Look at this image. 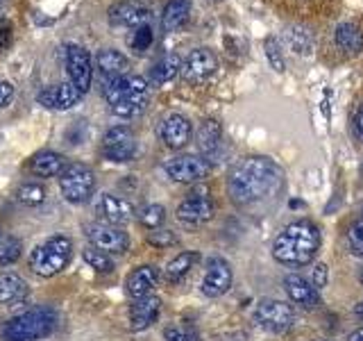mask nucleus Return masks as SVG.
Here are the masks:
<instances>
[{
  "label": "nucleus",
  "mask_w": 363,
  "mask_h": 341,
  "mask_svg": "<svg viewBox=\"0 0 363 341\" xmlns=\"http://www.w3.org/2000/svg\"><path fill=\"white\" fill-rule=\"evenodd\" d=\"M193 0H168L162 14V26L166 32H173L177 28H182L186 23L189 14H191Z\"/></svg>",
  "instance_id": "obj_26"
},
{
  "label": "nucleus",
  "mask_w": 363,
  "mask_h": 341,
  "mask_svg": "<svg viewBox=\"0 0 363 341\" xmlns=\"http://www.w3.org/2000/svg\"><path fill=\"white\" fill-rule=\"evenodd\" d=\"M179 71H182V60L175 53H170V55H164L162 60L150 68V80L155 85H168L170 80L177 77Z\"/></svg>",
  "instance_id": "obj_29"
},
{
  "label": "nucleus",
  "mask_w": 363,
  "mask_h": 341,
  "mask_svg": "<svg viewBox=\"0 0 363 341\" xmlns=\"http://www.w3.org/2000/svg\"><path fill=\"white\" fill-rule=\"evenodd\" d=\"M361 175H363V164H361Z\"/></svg>",
  "instance_id": "obj_47"
},
{
  "label": "nucleus",
  "mask_w": 363,
  "mask_h": 341,
  "mask_svg": "<svg viewBox=\"0 0 363 341\" xmlns=\"http://www.w3.org/2000/svg\"><path fill=\"white\" fill-rule=\"evenodd\" d=\"M64 62H66V71L71 82L86 94L91 89V80H94V64H91V55L86 48L77 43H68L64 45Z\"/></svg>",
  "instance_id": "obj_10"
},
{
  "label": "nucleus",
  "mask_w": 363,
  "mask_h": 341,
  "mask_svg": "<svg viewBox=\"0 0 363 341\" xmlns=\"http://www.w3.org/2000/svg\"><path fill=\"white\" fill-rule=\"evenodd\" d=\"M21 250H23V242L18 237H3L0 239V266H9L21 257Z\"/></svg>",
  "instance_id": "obj_33"
},
{
  "label": "nucleus",
  "mask_w": 363,
  "mask_h": 341,
  "mask_svg": "<svg viewBox=\"0 0 363 341\" xmlns=\"http://www.w3.org/2000/svg\"><path fill=\"white\" fill-rule=\"evenodd\" d=\"M284 289H286L289 298L295 305H302L306 310H313V307L320 305V293L313 287V284L302 278L300 273H291V276L284 278Z\"/></svg>",
  "instance_id": "obj_17"
},
{
  "label": "nucleus",
  "mask_w": 363,
  "mask_h": 341,
  "mask_svg": "<svg viewBox=\"0 0 363 341\" xmlns=\"http://www.w3.org/2000/svg\"><path fill=\"white\" fill-rule=\"evenodd\" d=\"M147 242L155 248H168V246H175L177 244V234L173 230H155L147 234Z\"/></svg>",
  "instance_id": "obj_38"
},
{
  "label": "nucleus",
  "mask_w": 363,
  "mask_h": 341,
  "mask_svg": "<svg viewBox=\"0 0 363 341\" xmlns=\"http://www.w3.org/2000/svg\"><path fill=\"white\" fill-rule=\"evenodd\" d=\"M320 250V230L311 221H295L277 234L272 257L286 266H304Z\"/></svg>",
  "instance_id": "obj_2"
},
{
  "label": "nucleus",
  "mask_w": 363,
  "mask_h": 341,
  "mask_svg": "<svg viewBox=\"0 0 363 341\" xmlns=\"http://www.w3.org/2000/svg\"><path fill=\"white\" fill-rule=\"evenodd\" d=\"M100 151L102 157L109 159V162H132L136 155V136L128 125H116V128L107 130L105 136H102Z\"/></svg>",
  "instance_id": "obj_7"
},
{
  "label": "nucleus",
  "mask_w": 363,
  "mask_h": 341,
  "mask_svg": "<svg viewBox=\"0 0 363 341\" xmlns=\"http://www.w3.org/2000/svg\"><path fill=\"white\" fill-rule=\"evenodd\" d=\"M347 246L352 250V255L363 257V216L354 219L347 227Z\"/></svg>",
  "instance_id": "obj_37"
},
{
  "label": "nucleus",
  "mask_w": 363,
  "mask_h": 341,
  "mask_svg": "<svg viewBox=\"0 0 363 341\" xmlns=\"http://www.w3.org/2000/svg\"><path fill=\"white\" fill-rule=\"evenodd\" d=\"M100 212L105 214V219L111 225H125V223H130L134 216L132 205L121 196H111V193H102Z\"/></svg>",
  "instance_id": "obj_22"
},
{
  "label": "nucleus",
  "mask_w": 363,
  "mask_h": 341,
  "mask_svg": "<svg viewBox=\"0 0 363 341\" xmlns=\"http://www.w3.org/2000/svg\"><path fill=\"white\" fill-rule=\"evenodd\" d=\"M220 139H223V128L220 123L216 119H207L202 121L200 130H198V148L204 157H211L216 151H218L220 146Z\"/></svg>",
  "instance_id": "obj_27"
},
{
  "label": "nucleus",
  "mask_w": 363,
  "mask_h": 341,
  "mask_svg": "<svg viewBox=\"0 0 363 341\" xmlns=\"http://www.w3.org/2000/svg\"><path fill=\"white\" fill-rule=\"evenodd\" d=\"M218 68V60L209 48H196L182 60V77L191 85H200L207 77H211Z\"/></svg>",
  "instance_id": "obj_13"
},
{
  "label": "nucleus",
  "mask_w": 363,
  "mask_h": 341,
  "mask_svg": "<svg viewBox=\"0 0 363 341\" xmlns=\"http://www.w3.org/2000/svg\"><path fill=\"white\" fill-rule=\"evenodd\" d=\"M150 21V11L132 3H118L109 9V23L118 28H139Z\"/></svg>",
  "instance_id": "obj_19"
},
{
  "label": "nucleus",
  "mask_w": 363,
  "mask_h": 341,
  "mask_svg": "<svg viewBox=\"0 0 363 341\" xmlns=\"http://www.w3.org/2000/svg\"><path fill=\"white\" fill-rule=\"evenodd\" d=\"M234 280V273L230 261L223 257H211L207 261V273L202 278V293L207 298H220L223 293L230 291Z\"/></svg>",
  "instance_id": "obj_14"
},
{
  "label": "nucleus",
  "mask_w": 363,
  "mask_h": 341,
  "mask_svg": "<svg viewBox=\"0 0 363 341\" xmlns=\"http://www.w3.org/2000/svg\"><path fill=\"white\" fill-rule=\"evenodd\" d=\"M354 130L359 134V139L363 141V102H361V107L357 109V119H354Z\"/></svg>",
  "instance_id": "obj_42"
},
{
  "label": "nucleus",
  "mask_w": 363,
  "mask_h": 341,
  "mask_svg": "<svg viewBox=\"0 0 363 341\" xmlns=\"http://www.w3.org/2000/svg\"><path fill=\"white\" fill-rule=\"evenodd\" d=\"M71 255H73V242L64 234H57L32 250L28 264H30L32 273H37V276L52 278L68 266Z\"/></svg>",
  "instance_id": "obj_4"
},
{
  "label": "nucleus",
  "mask_w": 363,
  "mask_h": 341,
  "mask_svg": "<svg viewBox=\"0 0 363 341\" xmlns=\"http://www.w3.org/2000/svg\"><path fill=\"white\" fill-rule=\"evenodd\" d=\"M286 39H289V45L293 48V53H298V55H309L311 48H313L311 32L306 30V28H300V26L289 28Z\"/></svg>",
  "instance_id": "obj_30"
},
{
  "label": "nucleus",
  "mask_w": 363,
  "mask_h": 341,
  "mask_svg": "<svg viewBox=\"0 0 363 341\" xmlns=\"http://www.w3.org/2000/svg\"><path fill=\"white\" fill-rule=\"evenodd\" d=\"M327 282H329V269H327V264H315L311 284H313L318 291H320L323 287H327Z\"/></svg>",
  "instance_id": "obj_40"
},
{
  "label": "nucleus",
  "mask_w": 363,
  "mask_h": 341,
  "mask_svg": "<svg viewBox=\"0 0 363 341\" xmlns=\"http://www.w3.org/2000/svg\"><path fill=\"white\" fill-rule=\"evenodd\" d=\"M128 64H130L128 57H125L121 50H113V48H105L96 55V66H98L100 75L105 77V82H109V80H113V77L125 75Z\"/></svg>",
  "instance_id": "obj_23"
},
{
  "label": "nucleus",
  "mask_w": 363,
  "mask_h": 341,
  "mask_svg": "<svg viewBox=\"0 0 363 341\" xmlns=\"http://www.w3.org/2000/svg\"><path fill=\"white\" fill-rule=\"evenodd\" d=\"M128 3H132V5H139V7H145L150 0H128Z\"/></svg>",
  "instance_id": "obj_44"
},
{
  "label": "nucleus",
  "mask_w": 363,
  "mask_h": 341,
  "mask_svg": "<svg viewBox=\"0 0 363 341\" xmlns=\"http://www.w3.org/2000/svg\"><path fill=\"white\" fill-rule=\"evenodd\" d=\"M152 41H155V32H152V28L147 26H139V28H134V32H132V37H130V45H132V50L134 53H145L147 48L152 45Z\"/></svg>",
  "instance_id": "obj_35"
},
{
  "label": "nucleus",
  "mask_w": 363,
  "mask_h": 341,
  "mask_svg": "<svg viewBox=\"0 0 363 341\" xmlns=\"http://www.w3.org/2000/svg\"><path fill=\"white\" fill-rule=\"evenodd\" d=\"M198 261V253H193V250H186V253H179L175 259H170L168 261V266L164 271V278L166 282L170 284H177L182 282L186 276H189V271L193 269V264Z\"/></svg>",
  "instance_id": "obj_28"
},
{
  "label": "nucleus",
  "mask_w": 363,
  "mask_h": 341,
  "mask_svg": "<svg viewBox=\"0 0 363 341\" xmlns=\"http://www.w3.org/2000/svg\"><path fill=\"white\" fill-rule=\"evenodd\" d=\"M86 237L94 248L102 250L107 255H123L130 248V237L121 227L111 223H89Z\"/></svg>",
  "instance_id": "obj_9"
},
{
  "label": "nucleus",
  "mask_w": 363,
  "mask_h": 341,
  "mask_svg": "<svg viewBox=\"0 0 363 341\" xmlns=\"http://www.w3.org/2000/svg\"><path fill=\"white\" fill-rule=\"evenodd\" d=\"M60 189L64 193V198L73 205H82L86 202L96 191V173L94 168L82 164V162H73L64 168V173L60 175Z\"/></svg>",
  "instance_id": "obj_6"
},
{
  "label": "nucleus",
  "mask_w": 363,
  "mask_h": 341,
  "mask_svg": "<svg viewBox=\"0 0 363 341\" xmlns=\"http://www.w3.org/2000/svg\"><path fill=\"white\" fill-rule=\"evenodd\" d=\"M164 170L170 180L191 185V182H200L209 175L211 162L207 157H200V155H179V157L168 159L164 164Z\"/></svg>",
  "instance_id": "obj_8"
},
{
  "label": "nucleus",
  "mask_w": 363,
  "mask_h": 341,
  "mask_svg": "<svg viewBox=\"0 0 363 341\" xmlns=\"http://www.w3.org/2000/svg\"><path fill=\"white\" fill-rule=\"evenodd\" d=\"M264 53H266V60L268 64L275 68L277 73L286 71V62H284V53H281V45L275 37H268L264 41Z\"/></svg>",
  "instance_id": "obj_36"
},
{
  "label": "nucleus",
  "mask_w": 363,
  "mask_h": 341,
  "mask_svg": "<svg viewBox=\"0 0 363 341\" xmlns=\"http://www.w3.org/2000/svg\"><path fill=\"white\" fill-rule=\"evenodd\" d=\"M159 282V269L152 264L139 266L130 273L128 278V293L132 298H143V296L150 293Z\"/></svg>",
  "instance_id": "obj_21"
},
{
  "label": "nucleus",
  "mask_w": 363,
  "mask_h": 341,
  "mask_svg": "<svg viewBox=\"0 0 363 341\" xmlns=\"http://www.w3.org/2000/svg\"><path fill=\"white\" fill-rule=\"evenodd\" d=\"M191 121L184 114H168L159 123V139L164 141V146L173 148V151H179V148H184L191 141Z\"/></svg>",
  "instance_id": "obj_16"
},
{
  "label": "nucleus",
  "mask_w": 363,
  "mask_h": 341,
  "mask_svg": "<svg viewBox=\"0 0 363 341\" xmlns=\"http://www.w3.org/2000/svg\"><path fill=\"white\" fill-rule=\"evenodd\" d=\"M177 219L186 225H202L213 219V200L209 198V191L200 187L191 191L189 196L179 202Z\"/></svg>",
  "instance_id": "obj_12"
},
{
  "label": "nucleus",
  "mask_w": 363,
  "mask_h": 341,
  "mask_svg": "<svg viewBox=\"0 0 363 341\" xmlns=\"http://www.w3.org/2000/svg\"><path fill=\"white\" fill-rule=\"evenodd\" d=\"M79 98H82V91H79L73 82H60V85H50L41 89L37 94V102L48 109H71L75 107Z\"/></svg>",
  "instance_id": "obj_15"
},
{
  "label": "nucleus",
  "mask_w": 363,
  "mask_h": 341,
  "mask_svg": "<svg viewBox=\"0 0 363 341\" xmlns=\"http://www.w3.org/2000/svg\"><path fill=\"white\" fill-rule=\"evenodd\" d=\"M57 328V316L50 310H30L23 312L3 325L5 341H39L52 335Z\"/></svg>",
  "instance_id": "obj_5"
},
{
  "label": "nucleus",
  "mask_w": 363,
  "mask_h": 341,
  "mask_svg": "<svg viewBox=\"0 0 363 341\" xmlns=\"http://www.w3.org/2000/svg\"><path fill=\"white\" fill-rule=\"evenodd\" d=\"M82 259L86 261V264L98 271V273H111L113 271V261L107 253H102V250L94 248V246H89L82 250Z\"/></svg>",
  "instance_id": "obj_32"
},
{
  "label": "nucleus",
  "mask_w": 363,
  "mask_h": 341,
  "mask_svg": "<svg viewBox=\"0 0 363 341\" xmlns=\"http://www.w3.org/2000/svg\"><path fill=\"white\" fill-rule=\"evenodd\" d=\"M16 198L23 205H28V207H39V205L45 200V189L41 182H26V185L18 187Z\"/></svg>",
  "instance_id": "obj_31"
},
{
  "label": "nucleus",
  "mask_w": 363,
  "mask_h": 341,
  "mask_svg": "<svg viewBox=\"0 0 363 341\" xmlns=\"http://www.w3.org/2000/svg\"><path fill=\"white\" fill-rule=\"evenodd\" d=\"M0 239H3V232H0Z\"/></svg>",
  "instance_id": "obj_48"
},
{
  "label": "nucleus",
  "mask_w": 363,
  "mask_h": 341,
  "mask_svg": "<svg viewBox=\"0 0 363 341\" xmlns=\"http://www.w3.org/2000/svg\"><path fill=\"white\" fill-rule=\"evenodd\" d=\"M30 173L37 175V178H55V175H62L64 168H66V159L62 153H55V151H43L37 153L30 159Z\"/></svg>",
  "instance_id": "obj_20"
},
{
  "label": "nucleus",
  "mask_w": 363,
  "mask_h": 341,
  "mask_svg": "<svg viewBox=\"0 0 363 341\" xmlns=\"http://www.w3.org/2000/svg\"><path fill=\"white\" fill-rule=\"evenodd\" d=\"M11 98H14V87H11L7 80H0V109L7 107Z\"/></svg>",
  "instance_id": "obj_41"
},
{
  "label": "nucleus",
  "mask_w": 363,
  "mask_h": 341,
  "mask_svg": "<svg viewBox=\"0 0 363 341\" xmlns=\"http://www.w3.org/2000/svg\"><path fill=\"white\" fill-rule=\"evenodd\" d=\"M334 41L347 55H359L363 50V32L354 23H338L334 30Z\"/></svg>",
  "instance_id": "obj_25"
},
{
  "label": "nucleus",
  "mask_w": 363,
  "mask_h": 341,
  "mask_svg": "<svg viewBox=\"0 0 363 341\" xmlns=\"http://www.w3.org/2000/svg\"><path fill=\"white\" fill-rule=\"evenodd\" d=\"M359 280H361V284H363V269H361V273H359Z\"/></svg>",
  "instance_id": "obj_46"
},
{
  "label": "nucleus",
  "mask_w": 363,
  "mask_h": 341,
  "mask_svg": "<svg viewBox=\"0 0 363 341\" xmlns=\"http://www.w3.org/2000/svg\"><path fill=\"white\" fill-rule=\"evenodd\" d=\"M255 318L261 328L270 330V332H286V330L293 325V307L286 305L284 301H275V298H264L257 305Z\"/></svg>",
  "instance_id": "obj_11"
},
{
  "label": "nucleus",
  "mask_w": 363,
  "mask_h": 341,
  "mask_svg": "<svg viewBox=\"0 0 363 341\" xmlns=\"http://www.w3.org/2000/svg\"><path fill=\"white\" fill-rule=\"evenodd\" d=\"M102 96L111 105V112L121 119H134L145 109L150 100V87L141 75H121L102 87Z\"/></svg>",
  "instance_id": "obj_3"
},
{
  "label": "nucleus",
  "mask_w": 363,
  "mask_h": 341,
  "mask_svg": "<svg viewBox=\"0 0 363 341\" xmlns=\"http://www.w3.org/2000/svg\"><path fill=\"white\" fill-rule=\"evenodd\" d=\"M28 282L16 273H0V305H14L28 298Z\"/></svg>",
  "instance_id": "obj_24"
},
{
  "label": "nucleus",
  "mask_w": 363,
  "mask_h": 341,
  "mask_svg": "<svg viewBox=\"0 0 363 341\" xmlns=\"http://www.w3.org/2000/svg\"><path fill=\"white\" fill-rule=\"evenodd\" d=\"M357 314H359V316H363V303H361V305L357 307Z\"/></svg>",
  "instance_id": "obj_45"
},
{
  "label": "nucleus",
  "mask_w": 363,
  "mask_h": 341,
  "mask_svg": "<svg viewBox=\"0 0 363 341\" xmlns=\"http://www.w3.org/2000/svg\"><path fill=\"white\" fill-rule=\"evenodd\" d=\"M347 341H363V328L354 330V332L350 335V339H347Z\"/></svg>",
  "instance_id": "obj_43"
},
{
  "label": "nucleus",
  "mask_w": 363,
  "mask_h": 341,
  "mask_svg": "<svg viewBox=\"0 0 363 341\" xmlns=\"http://www.w3.org/2000/svg\"><path fill=\"white\" fill-rule=\"evenodd\" d=\"M164 339H166V341H196V337H193V335L189 332V330H184V328H175V325L166 328Z\"/></svg>",
  "instance_id": "obj_39"
},
{
  "label": "nucleus",
  "mask_w": 363,
  "mask_h": 341,
  "mask_svg": "<svg viewBox=\"0 0 363 341\" xmlns=\"http://www.w3.org/2000/svg\"><path fill=\"white\" fill-rule=\"evenodd\" d=\"M281 182V168L270 157H245L230 170L227 191L236 205H255L277 193Z\"/></svg>",
  "instance_id": "obj_1"
},
{
  "label": "nucleus",
  "mask_w": 363,
  "mask_h": 341,
  "mask_svg": "<svg viewBox=\"0 0 363 341\" xmlns=\"http://www.w3.org/2000/svg\"><path fill=\"white\" fill-rule=\"evenodd\" d=\"M164 221H166L164 205H145V207L139 212V223L143 227H147V230H157Z\"/></svg>",
  "instance_id": "obj_34"
},
{
  "label": "nucleus",
  "mask_w": 363,
  "mask_h": 341,
  "mask_svg": "<svg viewBox=\"0 0 363 341\" xmlns=\"http://www.w3.org/2000/svg\"><path fill=\"white\" fill-rule=\"evenodd\" d=\"M159 312H162V301H159V296H152L147 293L143 298H136V303L130 307V328L134 332H141V330L150 328Z\"/></svg>",
  "instance_id": "obj_18"
}]
</instances>
